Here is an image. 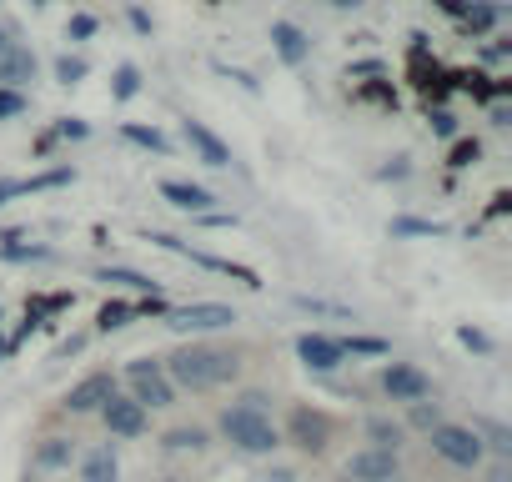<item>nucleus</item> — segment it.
I'll return each instance as SVG.
<instances>
[{
  "label": "nucleus",
  "instance_id": "16",
  "mask_svg": "<svg viewBox=\"0 0 512 482\" xmlns=\"http://www.w3.org/2000/svg\"><path fill=\"white\" fill-rule=\"evenodd\" d=\"M76 457H81V447H76V437H66V432H46V437L31 447V467H36V472H66Z\"/></svg>",
  "mask_w": 512,
  "mask_h": 482
},
{
  "label": "nucleus",
  "instance_id": "1",
  "mask_svg": "<svg viewBox=\"0 0 512 482\" xmlns=\"http://www.w3.org/2000/svg\"><path fill=\"white\" fill-rule=\"evenodd\" d=\"M241 362H246L241 347H221V342H201V337H191V342H181L171 357H161L171 387H176V392H191V397L236 382V377H241Z\"/></svg>",
  "mask_w": 512,
  "mask_h": 482
},
{
  "label": "nucleus",
  "instance_id": "10",
  "mask_svg": "<svg viewBox=\"0 0 512 482\" xmlns=\"http://www.w3.org/2000/svg\"><path fill=\"white\" fill-rule=\"evenodd\" d=\"M352 482H402V452H387V447H357L347 457V472Z\"/></svg>",
  "mask_w": 512,
  "mask_h": 482
},
{
  "label": "nucleus",
  "instance_id": "22",
  "mask_svg": "<svg viewBox=\"0 0 512 482\" xmlns=\"http://www.w3.org/2000/svg\"><path fill=\"white\" fill-rule=\"evenodd\" d=\"M96 282H106V287H126V292H141V297L156 292V277H146V272H136V267H96Z\"/></svg>",
  "mask_w": 512,
  "mask_h": 482
},
{
  "label": "nucleus",
  "instance_id": "41",
  "mask_svg": "<svg viewBox=\"0 0 512 482\" xmlns=\"http://www.w3.org/2000/svg\"><path fill=\"white\" fill-rule=\"evenodd\" d=\"M482 482H512V462H507V457H497V462H487V472H482Z\"/></svg>",
  "mask_w": 512,
  "mask_h": 482
},
{
  "label": "nucleus",
  "instance_id": "9",
  "mask_svg": "<svg viewBox=\"0 0 512 482\" xmlns=\"http://www.w3.org/2000/svg\"><path fill=\"white\" fill-rule=\"evenodd\" d=\"M377 382H382V397H387V402H397V407L432 397V377H427L417 362H387Z\"/></svg>",
  "mask_w": 512,
  "mask_h": 482
},
{
  "label": "nucleus",
  "instance_id": "28",
  "mask_svg": "<svg viewBox=\"0 0 512 482\" xmlns=\"http://www.w3.org/2000/svg\"><path fill=\"white\" fill-rule=\"evenodd\" d=\"M136 96H141V66H136V61H121L116 76H111V101L126 106V101H136Z\"/></svg>",
  "mask_w": 512,
  "mask_h": 482
},
{
  "label": "nucleus",
  "instance_id": "25",
  "mask_svg": "<svg viewBox=\"0 0 512 482\" xmlns=\"http://www.w3.org/2000/svg\"><path fill=\"white\" fill-rule=\"evenodd\" d=\"M467 427L482 437V447H487V452H497V457H507V452H512V432H507L497 417H472Z\"/></svg>",
  "mask_w": 512,
  "mask_h": 482
},
{
  "label": "nucleus",
  "instance_id": "24",
  "mask_svg": "<svg viewBox=\"0 0 512 482\" xmlns=\"http://www.w3.org/2000/svg\"><path fill=\"white\" fill-rule=\"evenodd\" d=\"M292 307H297V312H307V317H332V322H357V312H352V307H342V302H327V297H307V292H297V297H292Z\"/></svg>",
  "mask_w": 512,
  "mask_h": 482
},
{
  "label": "nucleus",
  "instance_id": "51",
  "mask_svg": "<svg viewBox=\"0 0 512 482\" xmlns=\"http://www.w3.org/2000/svg\"><path fill=\"white\" fill-rule=\"evenodd\" d=\"M31 6H36V11H46V6H51V0H31Z\"/></svg>",
  "mask_w": 512,
  "mask_h": 482
},
{
  "label": "nucleus",
  "instance_id": "21",
  "mask_svg": "<svg viewBox=\"0 0 512 482\" xmlns=\"http://www.w3.org/2000/svg\"><path fill=\"white\" fill-rule=\"evenodd\" d=\"M206 442H211V432L201 422H181V427H166L161 432V447L166 452H206Z\"/></svg>",
  "mask_w": 512,
  "mask_h": 482
},
{
  "label": "nucleus",
  "instance_id": "46",
  "mask_svg": "<svg viewBox=\"0 0 512 482\" xmlns=\"http://www.w3.org/2000/svg\"><path fill=\"white\" fill-rule=\"evenodd\" d=\"M407 171H412V166H407V161H397V166H382V171H377V176H382V181H402V176H407Z\"/></svg>",
  "mask_w": 512,
  "mask_h": 482
},
{
  "label": "nucleus",
  "instance_id": "17",
  "mask_svg": "<svg viewBox=\"0 0 512 482\" xmlns=\"http://www.w3.org/2000/svg\"><path fill=\"white\" fill-rule=\"evenodd\" d=\"M362 447L402 452V447H407V427H402V417H392V412H372V417L362 422Z\"/></svg>",
  "mask_w": 512,
  "mask_h": 482
},
{
  "label": "nucleus",
  "instance_id": "53",
  "mask_svg": "<svg viewBox=\"0 0 512 482\" xmlns=\"http://www.w3.org/2000/svg\"><path fill=\"white\" fill-rule=\"evenodd\" d=\"M0 327H6V307H0Z\"/></svg>",
  "mask_w": 512,
  "mask_h": 482
},
{
  "label": "nucleus",
  "instance_id": "6",
  "mask_svg": "<svg viewBox=\"0 0 512 482\" xmlns=\"http://www.w3.org/2000/svg\"><path fill=\"white\" fill-rule=\"evenodd\" d=\"M176 337H206V332H226L241 322V312L231 302H186V307H171L161 317Z\"/></svg>",
  "mask_w": 512,
  "mask_h": 482
},
{
  "label": "nucleus",
  "instance_id": "36",
  "mask_svg": "<svg viewBox=\"0 0 512 482\" xmlns=\"http://www.w3.org/2000/svg\"><path fill=\"white\" fill-rule=\"evenodd\" d=\"M427 126H432V136H442V141L457 136V116H452L447 106H427Z\"/></svg>",
  "mask_w": 512,
  "mask_h": 482
},
{
  "label": "nucleus",
  "instance_id": "23",
  "mask_svg": "<svg viewBox=\"0 0 512 482\" xmlns=\"http://www.w3.org/2000/svg\"><path fill=\"white\" fill-rule=\"evenodd\" d=\"M136 322V307L126 302V297H111V302H101V312H96V332L101 337H111V332H121V327H131Z\"/></svg>",
  "mask_w": 512,
  "mask_h": 482
},
{
  "label": "nucleus",
  "instance_id": "15",
  "mask_svg": "<svg viewBox=\"0 0 512 482\" xmlns=\"http://www.w3.org/2000/svg\"><path fill=\"white\" fill-rule=\"evenodd\" d=\"M272 51H277V61L282 66H307L312 61V36L297 26V21H272Z\"/></svg>",
  "mask_w": 512,
  "mask_h": 482
},
{
  "label": "nucleus",
  "instance_id": "39",
  "mask_svg": "<svg viewBox=\"0 0 512 482\" xmlns=\"http://www.w3.org/2000/svg\"><path fill=\"white\" fill-rule=\"evenodd\" d=\"M136 307V317H166L171 312V302L161 297V292H151V297H141V302H131Z\"/></svg>",
  "mask_w": 512,
  "mask_h": 482
},
{
  "label": "nucleus",
  "instance_id": "40",
  "mask_svg": "<svg viewBox=\"0 0 512 482\" xmlns=\"http://www.w3.org/2000/svg\"><path fill=\"white\" fill-rule=\"evenodd\" d=\"M86 342H91V332H76V337H66V342L56 347V362H66V357H81V352H86Z\"/></svg>",
  "mask_w": 512,
  "mask_h": 482
},
{
  "label": "nucleus",
  "instance_id": "45",
  "mask_svg": "<svg viewBox=\"0 0 512 482\" xmlns=\"http://www.w3.org/2000/svg\"><path fill=\"white\" fill-rule=\"evenodd\" d=\"M492 126H512V106L507 101H492Z\"/></svg>",
  "mask_w": 512,
  "mask_h": 482
},
{
  "label": "nucleus",
  "instance_id": "27",
  "mask_svg": "<svg viewBox=\"0 0 512 482\" xmlns=\"http://www.w3.org/2000/svg\"><path fill=\"white\" fill-rule=\"evenodd\" d=\"M437 422H442V402H432V397L407 402V417H402V427H407V432H422V437H427Z\"/></svg>",
  "mask_w": 512,
  "mask_h": 482
},
{
  "label": "nucleus",
  "instance_id": "34",
  "mask_svg": "<svg viewBox=\"0 0 512 482\" xmlns=\"http://www.w3.org/2000/svg\"><path fill=\"white\" fill-rule=\"evenodd\" d=\"M31 111V96L26 91H11V86H0V121H16Z\"/></svg>",
  "mask_w": 512,
  "mask_h": 482
},
{
  "label": "nucleus",
  "instance_id": "37",
  "mask_svg": "<svg viewBox=\"0 0 512 482\" xmlns=\"http://www.w3.org/2000/svg\"><path fill=\"white\" fill-rule=\"evenodd\" d=\"M51 136H56V141H86V136H91V121H81V116H61V121L51 126Z\"/></svg>",
  "mask_w": 512,
  "mask_h": 482
},
{
  "label": "nucleus",
  "instance_id": "31",
  "mask_svg": "<svg viewBox=\"0 0 512 482\" xmlns=\"http://www.w3.org/2000/svg\"><path fill=\"white\" fill-rule=\"evenodd\" d=\"M51 71H56V81H61V86L71 91V86H81V81L91 76V61H86V56H71V51H61Z\"/></svg>",
  "mask_w": 512,
  "mask_h": 482
},
{
  "label": "nucleus",
  "instance_id": "30",
  "mask_svg": "<svg viewBox=\"0 0 512 482\" xmlns=\"http://www.w3.org/2000/svg\"><path fill=\"white\" fill-rule=\"evenodd\" d=\"M0 262H56V247H36V241L21 247L16 236H6V241H0Z\"/></svg>",
  "mask_w": 512,
  "mask_h": 482
},
{
  "label": "nucleus",
  "instance_id": "29",
  "mask_svg": "<svg viewBox=\"0 0 512 482\" xmlns=\"http://www.w3.org/2000/svg\"><path fill=\"white\" fill-rule=\"evenodd\" d=\"M392 236L407 241V236H447V221H432V216H392Z\"/></svg>",
  "mask_w": 512,
  "mask_h": 482
},
{
  "label": "nucleus",
  "instance_id": "35",
  "mask_svg": "<svg viewBox=\"0 0 512 482\" xmlns=\"http://www.w3.org/2000/svg\"><path fill=\"white\" fill-rule=\"evenodd\" d=\"M96 31H101V21H96L91 11H76V16L66 21V41H91Z\"/></svg>",
  "mask_w": 512,
  "mask_h": 482
},
{
  "label": "nucleus",
  "instance_id": "12",
  "mask_svg": "<svg viewBox=\"0 0 512 482\" xmlns=\"http://www.w3.org/2000/svg\"><path fill=\"white\" fill-rule=\"evenodd\" d=\"M181 136H186V146H191V156H196L201 166H211V171H226V166H231V146H226L206 121L186 116V121H181Z\"/></svg>",
  "mask_w": 512,
  "mask_h": 482
},
{
  "label": "nucleus",
  "instance_id": "13",
  "mask_svg": "<svg viewBox=\"0 0 512 482\" xmlns=\"http://www.w3.org/2000/svg\"><path fill=\"white\" fill-rule=\"evenodd\" d=\"M161 201L166 206H176V211H186V216H201V211H216V191L211 186H196V181H176V176H166L161 181Z\"/></svg>",
  "mask_w": 512,
  "mask_h": 482
},
{
  "label": "nucleus",
  "instance_id": "2",
  "mask_svg": "<svg viewBox=\"0 0 512 482\" xmlns=\"http://www.w3.org/2000/svg\"><path fill=\"white\" fill-rule=\"evenodd\" d=\"M221 437L236 447V452H246V457H272L277 447H282V427H277V417H272V407H251V402H231L226 412H221Z\"/></svg>",
  "mask_w": 512,
  "mask_h": 482
},
{
  "label": "nucleus",
  "instance_id": "47",
  "mask_svg": "<svg viewBox=\"0 0 512 482\" xmlns=\"http://www.w3.org/2000/svg\"><path fill=\"white\" fill-rule=\"evenodd\" d=\"M332 6H337V11H357V6H362V0H332Z\"/></svg>",
  "mask_w": 512,
  "mask_h": 482
},
{
  "label": "nucleus",
  "instance_id": "44",
  "mask_svg": "<svg viewBox=\"0 0 512 482\" xmlns=\"http://www.w3.org/2000/svg\"><path fill=\"white\" fill-rule=\"evenodd\" d=\"M507 51H512L507 41H492V46H482V61H492V66H497V61H507Z\"/></svg>",
  "mask_w": 512,
  "mask_h": 482
},
{
  "label": "nucleus",
  "instance_id": "18",
  "mask_svg": "<svg viewBox=\"0 0 512 482\" xmlns=\"http://www.w3.org/2000/svg\"><path fill=\"white\" fill-rule=\"evenodd\" d=\"M181 257H186V262H196V267H206V272H216V277L241 282L246 292H262V277H256L251 267H241V262H231V257H211V252H196V247H181Z\"/></svg>",
  "mask_w": 512,
  "mask_h": 482
},
{
  "label": "nucleus",
  "instance_id": "54",
  "mask_svg": "<svg viewBox=\"0 0 512 482\" xmlns=\"http://www.w3.org/2000/svg\"><path fill=\"white\" fill-rule=\"evenodd\" d=\"M342 482H352V477H342Z\"/></svg>",
  "mask_w": 512,
  "mask_h": 482
},
{
  "label": "nucleus",
  "instance_id": "43",
  "mask_svg": "<svg viewBox=\"0 0 512 482\" xmlns=\"http://www.w3.org/2000/svg\"><path fill=\"white\" fill-rule=\"evenodd\" d=\"M126 21H131V26H136L141 36H151V16H146L141 6H126Z\"/></svg>",
  "mask_w": 512,
  "mask_h": 482
},
{
  "label": "nucleus",
  "instance_id": "20",
  "mask_svg": "<svg viewBox=\"0 0 512 482\" xmlns=\"http://www.w3.org/2000/svg\"><path fill=\"white\" fill-rule=\"evenodd\" d=\"M81 482H121L116 442H96L91 452H81Z\"/></svg>",
  "mask_w": 512,
  "mask_h": 482
},
{
  "label": "nucleus",
  "instance_id": "8",
  "mask_svg": "<svg viewBox=\"0 0 512 482\" xmlns=\"http://www.w3.org/2000/svg\"><path fill=\"white\" fill-rule=\"evenodd\" d=\"M111 392H121V377H116V372H106V367H96V372H86L81 382H71V387H66L61 412H71V417H91V412H101V402H106Z\"/></svg>",
  "mask_w": 512,
  "mask_h": 482
},
{
  "label": "nucleus",
  "instance_id": "48",
  "mask_svg": "<svg viewBox=\"0 0 512 482\" xmlns=\"http://www.w3.org/2000/svg\"><path fill=\"white\" fill-rule=\"evenodd\" d=\"M6 357H11V337H6V332H0V362H6Z\"/></svg>",
  "mask_w": 512,
  "mask_h": 482
},
{
  "label": "nucleus",
  "instance_id": "4",
  "mask_svg": "<svg viewBox=\"0 0 512 482\" xmlns=\"http://www.w3.org/2000/svg\"><path fill=\"white\" fill-rule=\"evenodd\" d=\"M121 382H126V392H131L146 412H166V407H176V397H181V392L171 387L161 357H131L126 372H121Z\"/></svg>",
  "mask_w": 512,
  "mask_h": 482
},
{
  "label": "nucleus",
  "instance_id": "26",
  "mask_svg": "<svg viewBox=\"0 0 512 482\" xmlns=\"http://www.w3.org/2000/svg\"><path fill=\"white\" fill-rule=\"evenodd\" d=\"M121 136H126L131 146H141V151L171 156V136H166V131H156V126H136V121H126V126H121Z\"/></svg>",
  "mask_w": 512,
  "mask_h": 482
},
{
  "label": "nucleus",
  "instance_id": "11",
  "mask_svg": "<svg viewBox=\"0 0 512 482\" xmlns=\"http://www.w3.org/2000/svg\"><path fill=\"white\" fill-rule=\"evenodd\" d=\"M297 362H302L307 372H317V377L337 372V367L347 362L342 337H327V332H297Z\"/></svg>",
  "mask_w": 512,
  "mask_h": 482
},
{
  "label": "nucleus",
  "instance_id": "5",
  "mask_svg": "<svg viewBox=\"0 0 512 482\" xmlns=\"http://www.w3.org/2000/svg\"><path fill=\"white\" fill-rule=\"evenodd\" d=\"M332 437H337V417H332V412H322V407H312V402H297V407L287 412L282 447L292 442L297 452H307V457H322V452L332 447Z\"/></svg>",
  "mask_w": 512,
  "mask_h": 482
},
{
  "label": "nucleus",
  "instance_id": "42",
  "mask_svg": "<svg viewBox=\"0 0 512 482\" xmlns=\"http://www.w3.org/2000/svg\"><path fill=\"white\" fill-rule=\"evenodd\" d=\"M16 196H26L21 176H0V206H6V201H16Z\"/></svg>",
  "mask_w": 512,
  "mask_h": 482
},
{
  "label": "nucleus",
  "instance_id": "49",
  "mask_svg": "<svg viewBox=\"0 0 512 482\" xmlns=\"http://www.w3.org/2000/svg\"><path fill=\"white\" fill-rule=\"evenodd\" d=\"M272 482H297V477H292L287 467H277V472H272Z\"/></svg>",
  "mask_w": 512,
  "mask_h": 482
},
{
  "label": "nucleus",
  "instance_id": "7",
  "mask_svg": "<svg viewBox=\"0 0 512 482\" xmlns=\"http://www.w3.org/2000/svg\"><path fill=\"white\" fill-rule=\"evenodd\" d=\"M96 417H101V427L111 432V442H136V437L151 432V412H146L131 392H111Z\"/></svg>",
  "mask_w": 512,
  "mask_h": 482
},
{
  "label": "nucleus",
  "instance_id": "38",
  "mask_svg": "<svg viewBox=\"0 0 512 482\" xmlns=\"http://www.w3.org/2000/svg\"><path fill=\"white\" fill-rule=\"evenodd\" d=\"M457 342H462L467 352H477V357H487V352L497 347V342H492V337H487L482 327H457Z\"/></svg>",
  "mask_w": 512,
  "mask_h": 482
},
{
  "label": "nucleus",
  "instance_id": "52",
  "mask_svg": "<svg viewBox=\"0 0 512 482\" xmlns=\"http://www.w3.org/2000/svg\"><path fill=\"white\" fill-rule=\"evenodd\" d=\"M161 482H186V477H161Z\"/></svg>",
  "mask_w": 512,
  "mask_h": 482
},
{
  "label": "nucleus",
  "instance_id": "3",
  "mask_svg": "<svg viewBox=\"0 0 512 482\" xmlns=\"http://www.w3.org/2000/svg\"><path fill=\"white\" fill-rule=\"evenodd\" d=\"M427 447H432V457H442L447 467H457V472H477L482 462H487V447H482V437L467 427V422H437L432 432H427Z\"/></svg>",
  "mask_w": 512,
  "mask_h": 482
},
{
  "label": "nucleus",
  "instance_id": "50",
  "mask_svg": "<svg viewBox=\"0 0 512 482\" xmlns=\"http://www.w3.org/2000/svg\"><path fill=\"white\" fill-rule=\"evenodd\" d=\"M6 46H11V31H6V26H0V51H6Z\"/></svg>",
  "mask_w": 512,
  "mask_h": 482
},
{
  "label": "nucleus",
  "instance_id": "14",
  "mask_svg": "<svg viewBox=\"0 0 512 482\" xmlns=\"http://www.w3.org/2000/svg\"><path fill=\"white\" fill-rule=\"evenodd\" d=\"M36 76H41V61H36V51H31V46L11 41L6 51H0V86H11V91H26V86H31Z\"/></svg>",
  "mask_w": 512,
  "mask_h": 482
},
{
  "label": "nucleus",
  "instance_id": "32",
  "mask_svg": "<svg viewBox=\"0 0 512 482\" xmlns=\"http://www.w3.org/2000/svg\"><path fill=\"white\" fill-rule=\"evenodd\" d=\"M477 161H482V141H477V136H452L447 166H452V171H467V166H477Z\"/></svg>",
  "mask_w": 512,
  "mask_h": 482
},
{
  "label": "nucleus",
  "instance_id": "33",
  "mask_svg": "<svg viewBox=\"0 0 512 482\" xmlns=\"http://www.w3.org/2000/svg\"><path fill=\"white\" fill-rule=\"evenodd\" d=\"M342 352L347 357H387L392 342H382V337H342Z\"/></svg>",
  "mask_w": 512,
  "mask_h": 482
},
{
  "label": "nucleus",
  "instance_id": "19",
  "mask_svg": "<svg viewBox=\"0 0 512 482\" xmlns=\"http://www.w3.org/2000/svg\"><path fill=\"white\" fill-rule=\"evenodd\" d=\"M457 21H462V31H467L472 41H482V36L497 31L502 6H497V0H462V6H457Z\"/></svg>",
  "mask_w": 512,
  "mask_h": 482
}]
</instances>
